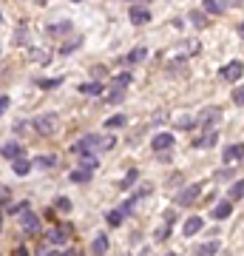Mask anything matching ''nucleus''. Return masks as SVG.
Here are the masks:
<instances>
[{"label":"nucleus","instance_id":"nucleus-7","mask_svg":"<svg viewBox=\"0 0 244 256\" xmlns=\"http://www.w3.org/2000/svg\"><path fill=\"white\" fill-rule=\"evenodd\" d=\"M216 140H219L216 128H208V131H205L202 137L193 140V148H210V146H216Z\"/></svg>","mask_w":244,"mask_h":256},{"label":"nucleus","instance_id":"nucleus-25","mask_svg":"<svg viewBox=\"0 0 244 256\" xmlns=\"http://www.w3.org/2000/svg\"><path fill=\"white\" fill-rule=\"evenodd\" d=\"M244 196V180H239V182L230 188V200H242Z\"/></svg>","mask_w":244,"mask_h":256},{"label":"nucleus","instance_id":"nucleus-32","mask_svg":"<svg viewBox=\"0 0 244 256\" xmlns=\"http://www.w3.org/2000/svg\"><path fill=\"white\" fill-rule=\"evenodd\" d=\"M31 60H40V63H48L51 57L45 54V52H37V48H34V52H31Z\"/></svg>","mask_w":244,"mask_h":256},{"label":"nucleus","instance_id":"nucleus-43","mask_svg":"<svg viewBox=\"0 0 244 256\" xmlns=\"http://www.w3.org/2000/svg\"><path fill=\"white\" fill-rule=\"evenodd\" d=\"M0 222H3V216H0Z\"/></svg>","mask_w":244,"mask_h":256},{"label":"nucleus","instance_id":"nucleus-36","mask_svg":"<svg viewBox=\"0 0 244 256\" xmlns=\"http://www.w3.org/2000/svg\"><path fill=\"white\" fill-rule=\"evenodd\" d=\"M54 256H77L74 250H63V254H54Z\"/></svg>","mask_w":244,"mask_h":256},{"label":"nucleus","instance_id":"nucleus-10","mask_svg":"<svg viewBox=\"0 0 244 256\" xmlns=\"http://www.w3.org/2000/svg\"><path fill=\"white\" fill-rule=\"evenodd\" d=\"M108 248H111L108 236H105V234H100V236H97L94 242H91V256H102L105 250H108Z\"/></svg>","mask_w":244,"mask_h":256},{"label":"nucleus","instance_id":"nucleus-15","mask_svg":"<svg viewBox=\"0 0 244 256\" xmlns=\"http://www.w3.org/2000/svg\"><path fill=\"white\" fill-rule=\"evenodd\" d=\"M128 86H131V74H117V77H114V80H111V88H114V92H125Z\"/></svg>","mask_w":244,"mask_h":256},{"label":"nucleus","instance_id":"nucleus-1","mask_svg":"<svg viewBox=\"0 0 244 256\" xmlns=\"http://www.w3.org/2000/svg\"><path fill=\"white\" fill-rule=\"evenodd\" d=\"M114 148V137H97V134H85V137L71 148L74 154H97V151H108Z\"/></svg>","mask_w":244,"mask_h":256},{"label":"nucleus","instance_id":"nucleus-24","mask_svg":"<svg viewBox=\"0 0 244 256\" xmlns=\"http://www.w3.org/2000/svg\"><path fill=\"white\" fill-rule=\"evenodd\" d=\"M136 176H139V171H136V168H131V171H128V174H125V180L119 182V188H131V185L136 182Z\"/></svg>","mask_w":244,"mask_h":256},{"label":"nucleus","instance_id":"nucleus-41","mask_svg":"<svg viewBox=\"0 0 244 256\" xmlns=\"http://www.w3.org/2000/svg\"><path fill=\"white\" fill-rule=\"evenodd\" d=\"M0 23H3V14H0Z\"/></svg>","mask_w":244,"mask_h":256},{"label":"nucleus","instance_id":"nucleus-11","mask_svg":"<svg viewBox=\"0 0 244 256\" xmlns=\"http://www.w3.org/2000/svg\"><path fill=\"white\" fill-rule=\"evenodd\" d=\"M216 120H219V108H205L199 117H196V122H199V126H208V128H210L213 122H216Z\"/></svg>","mask_w":244,"mask_h":256},{"label":"nucleus","instance_id":"nucleus-42","mask_svg":"<svg viewBox=\"0 0 244 256\" xmlns=\"http://www.w3.org/2000/svg\"><path fill=\"white\" fill-rule=\"evenodd\" d=\"M122 256H131V254H122Z\"/></svg>","mask_w":244,"mask_h":256},{"label":"nucleus","instance_id":"nucleus-2","mask_svg":"<svg viewBox=\"0 0 244 256\" xmlns=\"http://www.w3.org/2000/svg\"><path fill=\"white\" fill-rule=\"evenodd\" d=\"M31 126H34V134H40V137H54L60 131V117L48 111V114H40Z\"/></svg>","mask_w":244,"mask_h":256},{"label":"nucleus","instance_id":"nucleus-38","mask_svg":"<svg viewBox=\"0 0 244 256\" xmlns=\"http://www.w3.org/2000/svg\"><path fill=\"white\" fill-rule=\"evenodd\" d=\"M239 32H242V37H244V23H242V28H239Z\"/></svg>","mask_w":244,"mask_h":256},{"label":"nucleus","instance_id":"nucleus-6","mask_svg":"<svg viewBox=\"0 0 244 256\" xmlns=\"http://www.w3.org/2000/svg\"><path fill=\"white\" fill-rule=\"evenodd\" d=\"M199 194H202V188H199V185H188V188H185V191H182L179 196H176V202H179L182 208H190L193 202L199 200Z\"/></svg>","mask_w":244,"mask_h":256},{"label":"nucleus","instance_id":"nucleus-17","mask_svg":"<svg viewBox=\"0 0 244 256\" xmlns=\"http://www.w3.org/2000/svg\"><path fill=\"white\" fill-rule=\"evenodd\" d=\"M230 210H233L230 202H219L216 208H213V220H227V216H230Z\"/></svg>","mask_w":244,"mask_h":256},{"label":"nucleus","instance_id":"nucleus-26","mask_svg":"<svg viewBox=\"0 0 244 256\" xmlns=\"http://www.w3.org/2000/svg\"><path fill=\"white\" fill-rule=\"evenodd\" d=\"M190 20H193V26H199V28L208 26V18H205V12H193V14H190Z\"/></svg>","mask_w":244,"mask_h":256},{"label":"nucleus","instance_id":"nucleus-23","mask_svg":"<svg viewBox=\"0 0 244 256\" xmlns=\"http://www.w3.org/2000/svg\"><path fill=\"white\" fill-rule=\"evenodd\" d=\"M202 6H205L208 14H219V12H222V3H219V0H202Z\"/></svg>","mask_w":244,"mask_h":256},{"label":"nucleus","instance_id":"nucleus-18","mask_svg":"<svg viewBox=\"0 0 244 256\" xmlns=\"http://www.w3.org/2000/svg\"><path fill=\"white\" fill-rule=\"evenodd\" d=\"M91 174H94V171L77 168V171H71V176H68V180H71V182H77V185H82V182H88V180H91Z\"/></svg>","mask_w":244,"mask_h":256},{"label":"nucleus","instance_id":"nucleus-39","mask_svg":"<svg viewBox=\"0 0 244 256\" xmlns=\"http://www.w3.org/2000/svg\"><path fill=\"white\" fill-rule=\"evenodd\" d=\"M37 3H40V6H43V3H45V0H37Z\"/></svg>","mask_w":244,"mask_h":256},{"label":"nucleus","instance_id":"nucleus-13","mask_svg":"<svg viewBox=\"0 0 244 256\" xmlns=\"http://www.w3.org/2000/svg\"><path fill=\"white\" fill-rule=\"evenodd\" d=\"M102 92H105L102 82H82L80 86V94H88V97H100Z\"/></svg>","mask_w":244,"mask_h":256},{"label":"nucleus","instance_id":"nucleus-29","mask_svg":"<svg viewBox=\"0 0 244 256\" xmlns=\"http://www.w3.org/2000/svg\"><path fill=\"white\" fill-rule=\"evenodd\" d=\"M122 97H125V92H111L108 97H105V102H111V106H114V102H119Z\"/></svg>","mask_w":244,"mask_h":256},{"label":"nucleus","instance_id":"nucleus-28","mask_svg":"<svg viewBox=\"0 0 244 256\" xmlns=\"http://www.w3.org/2000/svg\"><path fill=\"white\" fill-rule=\"evenodd\" d=\"M54 205H57V210H63V214H68V210H71V200H68V196H60Z\"/></svg>","mask_w":244,"mask_h":256},{"label":"nucleus","instance_id":"nucleus-14","mask_svg":"<svg viewBox=\"0 0 244 256\" xmlns=\"http://www.w3.org/2000/svg\"><path fill=\"white\" fill-rule=\"evenodd\" d=\"M202 225H205V222H202L199 216H190V220L185 222V228H182V234H185V236H193V234H199V230H202Z\"/></svg>","mask_w":244,"mask_h":256},{"label":"nucleus","instance_id":"nucleus-35","mask_svg":"<svg viewBox=\"0 0 244 256\" xmlns=\"http://www.w3.org/2000/svg\"><path fill=\"white\" fill-rule=\"evenodd\" d=\"M9 106H11V100H9V97H0V117H3L6 111H9Z\"/></svg>","mask_w":244,"mask_h":256},{"label":"nucleus","instance_id":"nucleus-3","mask_svg":"<svg viewBox=\"0 0 244 256\" xmlns=\"http://www.w3.org/2000/svg\"><path fill=\"white\" fill-rule=\"evenodd\" d=\"M20 228H23V234H26V236L40 234V216H37L31 208H26L23 214H20Z\"/></svg>","mask_w":244,"mask_h":256},{"label":"nucleus","instance_id":"nucleus-9","mask_svg":"<svg viewBox=\"0 0 244 256\" xmlns=\"http://www.w3.org/2000/svg\"><path fill=\"white\" fill-rule=\"evenodd\" d=\"M0 154L14 162V160H20V156H23V146H20V142H6V146L0 148Z\"/></svg>","mask_w":244,"mask_h":256},{"label":"nucleus","instance_id":"nucleus-40","mask_svg":"<svg viewBox=\"0 0 244 256\" xmlns=\"http://www.w3.org/2000/svg\"><path fill=\"white\" fill-rule=\"evenodd\" d=\"M165 256H176V254H165Z\"/></svg>","mask_w":244,"mask_h":256},{"label":"nucleus","instance_id":"nucleus-16","mask_svg":"<svg viewBox=\"0 0 244 256\" xmlns=\"http://www.w3.org/2000/svg\"><path fill=\"white\" fill-rule=\"evenodd\" d=\"M244 156V146H227L225 148V162H236Z\"/></svg>","mask_w":244,"mask_h":256},{"label":"nucleus","instance_id":"nucleus-31","mask_svg":"<svg viewBox=\"0 0 244 256\" xmlns=\"http://www.w3.org/2000/svg\"><path fill=\"white\" fill-rule=\"evenodd\" d=\"M139 60H145V48H136L134 54L128 57V63H139Z\"/></svg>","mask_w":244,"mask_h":256},{"label":"nucleus","instance_id":"nucleus-37","mask_svg":"<svg viewBox=\"0 0 244 256\" xmlns=\"http://www.w3.org/2000/svg\"><path fill=\"white\" fill-rule=\"evenodd\" d=\"M14 256H28V254H26V248H17V254H14Z\"/></svg>","mask_w":244,"mask_h":256},{"label":"nucleus","instance_id":"nucleus-22","mask_svg":"<svg viewBox=\"0 0 244 256\" xmlns=\"http://www.w3.org/2000/svg\"><path fill=\"white\" fill-rule=\"evenodd\" d=\"M122 220H125V214H122V210H111V214H108V225H111V228H119Z\"/></svg>","mask_w":244,"mask_h":256},{"label":"nucleus","instance_id":"nucleus-8","mask_svg":"<svg viewBox=\"0 0 244 256\" xmlns=\"http://www.w3.org/2000/svg\"><path fill=\"white\" fill-rule=\"evenodd\" d=\"M171 146H173V134H156V137L151 140V148H154V151H159V154H162V151H168Z\"/></svg>","mask_w":244,"mask_h":256},{"label":"nucleus","instance_id":"nucleus-5","mask_svg":"<svg viewBox=\"0 0 244 256\" xmlns=\"http://www.w3.org/2000/svg\"><path fill=\"white\" fill-rule=\"evenodd\" d=\"M242 72H244V66L239 63V60H233V63H227L225 68L219 72V77H222L225 82H236L239 77H242Z\"/></svg>","mask_w":244,"mask_h":256},{"label":"nucleus","instance_id":"nucleus-4","mask_svg":"<svg viewBox=\"0 0 244 256\" xmlns=\"http://www.w3.org/2000/svg\"><path fill=\"white\" fill-rule=\"evenodd\" d=\"M68 239H71V228L68 225H54L45 234V245H65Z\"/></svg>","mask_w":244,"mask_h":256},{"label":"nucleus","instance_id":"nucleus-12","mask_svg":"<svg viewBox=\"0 0 244 256\" xmlns=\"http://www.w3.org/2000/svg\"><path fill=\"white\" fill-rule=\"evenodd\" d=\"M148 20H151V12L148 9H139V6L131 9V23H134V26H145Z\"/></svg>","mask_w":244,"mask_h":256},{"label":"nucleus","instance_id":"nucleus-33","mask_svg":"<svg viewBox=\"0 0 244 256\" xmlns=\"http://www.w3.org/2000/svg\"><path fill=\"white\" fill-rule=\"evenodd\" d=\"M190 126H196L190 117H179V120H176V128H190Z\"/></svg>","mask_w":244,"mask_h":256},{"label":"nucleus","instance_id":"nucleus-30","mask_svg":"<svg viewBox=\"0 0 244 256\" xmlns=\"http://www.w3.org/2000/svg\"><path fill=\"white\" fill-rule=\"evenodd\" d=\"M233 102H236V106H244V86L233 92Z\"/></svg>","mask_w":244,"mask_h":256},{"label":"nucleus","instance_id":"nucleus-34","mask_svg":"<svg viewBox=\"0 0 244 256\" xmlns=\"http://www.w3.org/2000/svg\"><path fill=\"white\" fill-rule=\"evenodd\" d=\"M37 162H40V165H45V168H51V165H54L57 160H54V156H51V154H45V156H40Z\"/></svg>","mask_w":244,"mask_h":256},{"label":"nucleus","instance_id":"nucleus-20","mask_svg":"<svg viewBox=\"0 0 244 256\" xmlns=\"http://www.w3.org/2000/svg\"><path fill=\"white\" fill-rule=\"evenodd\" d=\"M28 171H31V162H28L26 156H20V160H14V174H17V176H26Z\"/></svg>","mask_w":244,"mask_h":256},{"label":"nucleus","instance_id":"nucleus-27","mask_svg":"<svg viewBox=\"0 0 244 256\" xmlns=\"http://www.w3.org/2000/svg\"><path fill=\"white\" fill-rule=\"evenodd\" d=\"M216 250H219V248L213 245V242H208V245H202V248H199V250H196L193 256H213Z\"/></svg>","mask_w":244,"mask_h":256},{"label":"nucleus","instance_id":"nucleus-21","mask_svg":"<svg viewBox=\"0 0 244 256\" xmlns=\"http://www.w3.org/2000/svg\"><path fill=\"white\" fill-rule=\"evenodd\" d=\"M125 122H128V117H125V114H117V117L105 120V128H108V131H114V128H122Z\"/></svg>","mask_w":244,"mask_h":256},{"label":"nucleus","instance_id":"nucleus-19","mask_svg":"<svg viewBox=\"0 0 244 256\" xmlns=\"http://www.w3.org/2000/svg\"><path fill=\"white\" fill-rule=\"evenodd\" d=\"M37 86H40L43 92H54V88H60V86H63V77H48V80H40Z\"/></svg>","mask_w":244,"mask_h":256}]
</instances>
